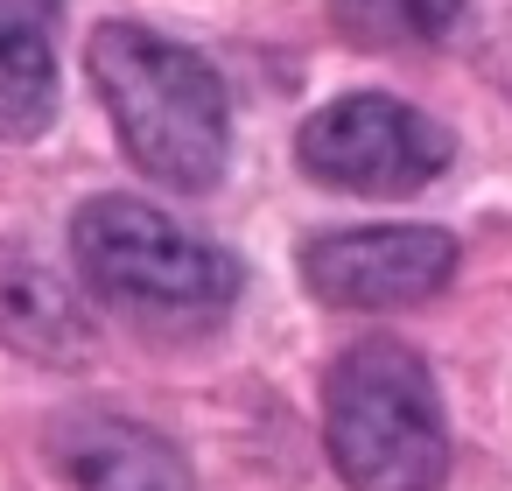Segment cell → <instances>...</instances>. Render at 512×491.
Returning <instances> with one entry per match:
<instances>
[{
  "label": "cell",
  "mask_w": 512,
  "mask_h": 491,
  "mask_svg": "<svg viewBox=\"0 0 512 491\" xmlns=\"http://www.w3.org/2000/svg\"><path fill=\"white\" fill-rule=\"evenodd\" d=\"M92 64V85L113 113V134L120 148L169 190H211L218 169H225V148H232V106H225V85L218 71L141 29V22H106L85 50Z\"/></svg>",
  "instance_id": "obj_1"
},
{
  "label": "cell",
  "mask_w": 512,
  "mask_h": 491,
  "mask_svg": "<svg viewBox=\"0 0 512 491\" xmlns=\"http://www.w3.org/2000/svg\"><path fill=\"white\" fill-rule=\"evenodd\" d=\"M71 253H78L85 288L148 330L218 323L246 281L225 246L183 232L176 218H162L141 197H92L71 225Z\"/></svg>",
  "instance_id": "obj_2"
},
{
  "label": "cell",
  "mask_w": 512,
  "mask_h": 491,
  "mask_svg": "<svg viewBox=\"0 0 512 491\" xmlns=\"http://www.w3.org/2000/svg\"><path fill=\"white\" fill-rule=\"evenodd\" d=\"M323 442L351 491H442L449 428L428 365L393 344H351L323 379Z\"/></svg>",
  "instance_id": "obj_3"
},
{
  "label": "cell",
  "mask_w": 512,
  "mask_h": 491,
  "mask_svg": "<svg viewBox=\"0 0 512 491\" xmlns=\"http://www.w3.org/2000/svg\"><path fill=\"white\" fill-rule=\"evenodd\" d=\"M295 155L330 190L407 197V190H421V183H435L449 169V134L428 113H414V106H400L386 92H351V99L323 106L302 127Z\"/></svg>",
  "instance_id": "obj_4"
},
{
  "label": "cell",
  "mask_w": 512,
  "mask_h": 491,
  "mask_svg": "<svg viewBox=\"0 0 512 491\" xmlns=\"http://www.w3.org/2000/svg\"><path fill=\"white\" fill-rule=\"evenodd\" d=\"M456 274L442 225H351L302 246V281L330 309H414Z\"/></svg>",
  "instance_id": "obj_5"
},
{
  "label": "cell",
  "mask_w": 512,
  "mask_h": 491,
  "mask_svg": "<svg viewBox=\"0 0 512 491\" xmlns=\"http://www.w3.org/2000/svg\"><path fill=\"white\" fill-rule=\"evenodd\" d=\"M50 463L71 491H197L183 449L127 414H64L50 428Z\"/></svg>",
  "instance_id": "obj_6"
},
{
  "label": "cell",
  "mask_w": 512,
  "mask_h": 491,
  "mask_svg": "<svg viewBox=\"0 0 512 491\" xmlns=\"http://www.w3.org/2000/svg\"><path fill=\"white\" fill-rule=\"evenodd\" d=\"M0 344L36 365H85L99 351V323L71 281H57L43 260L0 246Z\"/></svg>",
  "instance_id": "obj_7"
},
{
  "label": "cell",
  "mask_w": 512,
  "mask_h": 491,
  "mask_svg": "<svg viewBox=\"0 0 512 491\" xmlns=\"http://www.w3.org/2000/svg\"><path fill=\"white\" fill-rule=\"evenodd\" d=\"M57 113V57L43 29H0V141H36Z\"/></svg>",
  "instance_id": "obj_8"
},
{
  "label": "cell",
  "mask_w": 512,
  "mask_h": 491,
  "mask_svg": "<svg viewBox=\"0 0 512 491\" xmlns=\"http://www.w3.org/2000/svg\"><path fill=\"white\" fill-rule=\"evenodd\" d=\"M337 29L365 50H421L463 22V0H330Z\"/></svg>",
  "instance_id": "obj_9"
},
{
  "label": "cell",
  "mask_w": 512,
  "mask_h": 491,
  "mask_svg": "<svg viewBox=\"0 0 512 491\" xmlns=\"http://www.w3.org/2000/svg\"><path fill=\"white\" fill-rule=\"evenodd\" d=\"M57 0H0V29H50Z\"/></svg>",
  "instance_id": "obj_10"
}]
</instances>
